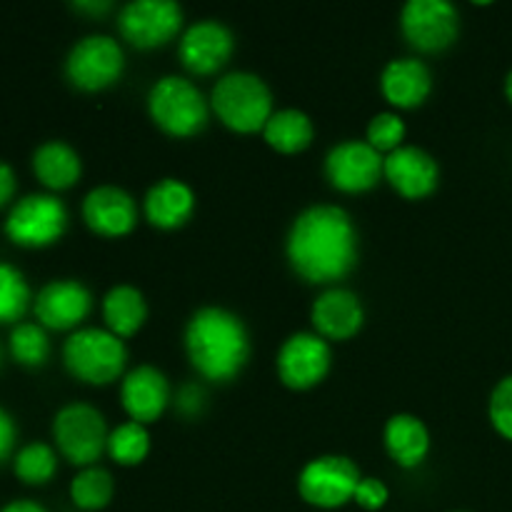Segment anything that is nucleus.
<instances>
[{
    "mask_svg": "<svg viewBox=\"0 0 512 512\" xmlns=\"http://www.w3.org/2000/svg\"><path fill=\"white\" fill-rule=\"evenodd\" d=\"M358 235L350 215L338 205H313L295 218L288 233V260L300 278L333 283L353 270Z\"/></svg>",
    "mask_w": 512,
    "mask_h": 512,
    "instance_id": "nucleus-1",
    "label": "nucleus"
},
{
    "mask_svg": "<svg viewBox=\"0 0 512 512\" xmlns=\"http://www.w3.org/2000/svg\"><path fill=\"white\" fill-rule=\"evenodd\" d=\"M185 350L203 378H235L248 363L250 340L243 320L225 308H200L185 328Z\"/></svg>",
    "mask_w": 512,
    "mask_h": 512,
    "instance_id": "nucleus-2",
    "label": "nucleus"
},
{
    "mask_svg": "<svg viewBox=\"0 0 512 512\" xmlns=\"http://www.w3.org/2000/svg\"><path fill=\"white\" fill-rule=\"evenodd\" d=\"M213 110L228 128L255 133L273 115V95L263 78L245 70L223 75L213 88Z\"/></svg>",
    "mask_w": 512,
    "mask_h": 512,
    "instance_id": "nucleus-3",
    "label": "nucleus"
},
{
    "mask_svg": "<svg viewBox=\"0 0 512 512\" xmlns=\"http://www.w3.org/2000/svg\"><path fill=\"white\" fill-rule=\"evenodd\" d=\"M65 365L75 378L93 385L113 383L125 368L128 350L110 330L83 328L65 340Z\"/></svg>",
    "mask_w": 512,
    "mask_h": 512,
    "instance_id": "nucleus-4",
    "label": "nucleus"
},
{
    "mask_svg": "<svg viewBox=\"0 0 512 512\" xmlns=\"http://www.w3.org/2000/svg\"><path fill=\"white\" fill-rule=\"evenodd\" d=\"M148 108L155 123L175 138L195 135L208 120V103L190 80L165 75L150 88Z\"/></svg>",
    "mask_w": 512,
    "mask_h": 512,
    "instance_id": "nucleus-5",
    "label": "nucleus"
},
{
    "mask_svg": "<svg viewBox=\"0 0 512 512\" xmlns=\"http://www.w3.org/2000/svg\"><path fill=\"white\" fill-rule=\"evenodd\" d=\"M360 470L345 455H323L310 460L298 478V490L305 503L315 508H340L355 498Z\"/></svg>",
    "mask_w": 512,
    "mask_h": 512,
    "instance_id": "nucleus-6",
    "label": "nucleus"
},
{
    "mask_svg": "<svg viewBox=\"0 0 512 512\" xmlns=\"http://www.w3.org/2000/svg\"><path fill=\"white\" fill-rule=\"evenodd\" d=\"M55 440L58 448L70 463L75 465H90L93 460L100 458L105 448H108V428H105V418L85 403L65 405L53 423Z\"/></svg>",
    "mask_w": 512,
    "mask_h": 512,
    "instance_id": "nucleus-7",
    "label": "nucleus"
},
{
    "mask_svg": "<svg viewBox=\"0 0 512 512\" xmlns=\"http://www.w3.org/2000/svg\"><path fill=\"white\" fill-rule=\"evenodd\" d=\"M68 210L53 195H28L18 200L5 220V233L10 240L28 248L50 245L65 233Z\"/></svg>",
    "mask_w": 512,
    "mask_h": 512,
    "instance_id": "nucleus-8",
    "label": "nucleus"
},
{
    "mask_svg": "<svg viewBox=\"0 0 512 512\" xmlns=\"http://www.w3.org/2000/svg\"><path fill=\"white\" fill-rule=\"evenodd\" d=\"M123 48L108 35H88L73 45L65 63L70 83L80 90L108 88L123 73Z\"/></svg>",
    "mask_w": 512,
    "mask_h": 512,
    "instance_id": "nucleus-9",
    "label": "nucleus"
},
{
    "mask_svg": "<svg viewBox=\"0 0 512 512\" xmlns=\"http://www.w3.org/2000/svg\"><path fill=\"white\" fill-rule=\"evenodd\" d=\"M403 33L425 53L448 48L460 28L458 10L448 0H408L400 13Z\"/></svg>",
    "mask_w": 512,
    "mask_h": 512,
    "instance_id": "nucleus-10",
    "label": "nucleus"
},
{
    "mask_svg": "<svg viewBox=\"0 0 512 512\" xmlns=\"http://www.w3.org/2000/svg\"><path fill=\"white\" fill-rule=\"evenodd\" d=\"M183 8L175 0H133L120 10V33L138 48L163 45L178 33Z\"/></svg>",
    "mask_w": 512,
    "mask_h": 512,
    "instance_id": "nucleus-11",
    "label": "nucleus"
},
{
    "mask_svg": "<svg viewBox=\"0 0 512 512\" xmlns=\"http://www.w3.org/2000/svg\"><path fill=\"white\" fill-rule=\"evenodd\" d=\"M330 370V345L320 335L295 333L278 353V375L288 388L308 390Z\"/></svg>",
    "mask_w": 512,
    "mask_h": 512,
    "instance_id": "nucleus-12",
    "label": "nucleus"
},
{
    "mask_svg": "<svg viewBox=\"0 0 512 512\" xmlns=\"http://www.w3.org/2000/svg\"><path fill=\"white\" fill-rule=\"evenodd\" d=\"M385 158L368 140H345L335 145L325 158V173L330 183L345 193H363L378 183Z\"/></svg>",
    "mask_w": 512,
    "mask_h": 512,
    "instance_id": "nucleus-13",
    "label": "nucleus"
},
{
    "mask_svg": "<svg viewBox=\"0 0 512 512\" xmlns=\"http://www.w3.org/2000/svg\"><path fill=\"white\" fill-rule=\"evenodd\" d=\"M233 33L218 20H198L180 38V60L198 75H210L228 63Z\"/></svg>",
    "mask_w": 512,
    "mask_h": 512,
    "instance_id": "nucleus-14",
    "label": "nucleus"
},
{
    "mask_svg": "<svg viewBox=\"0 0 512 512\" xmlns=\"http://www.w3.org/2000/svg\"><path fill=\"white\" fill-rule=\"evenodd\" d=\"M120 400L133 423H153L168 405L170 385L158 368L138 365L125 375L123 385H120Z\"/></svg>",
    "mask_w": 512,
    "mask_h": 512,
    "instance_id": "nucleus-15",
    "label": "nucleus"
},
{
    "mask_svg": "<svg viewBox=\"0 0 512 512\" xmlns=\"http://www.w3.org/2000/svg\"><path fill=\"white\" fill-rule=\"evenodd\" d=\"M385 178L405 198H425L438 185V163L430 153L415 145H400L398 150L388 153L383 165Z\"/></svg>",
    "mask_w": 512,
    "mask_h": 512,
    "instance_id": "nucleus-16",
    "label": "nucleus"
},
{
    "mask_svg": "<svg viewBox=\"0 0 512 512\" xmlns=\"http://www.w3.org/2000/svg\"><path fill=\"white\" fill-rule=\"evenodd\" d=\"M83 218L90 230L105 238H120L130 233L138 220L135 200L115 185H100L83 200Z\"/></svg>",
    "mask_w": 512,
    "mask_h": 512,
    "instance_id": "nucleus-17",
    "label": "nucleus"
},
{
    "mask_svg": "<svg viewBox=\"0 0 512 512\" xmlns=\"http://www.w3.org/2000/svg\"><path fill=\"white\" fill-rule=\"evenodd\" d=\"M90 290L78 280H53L35 300L40 323L55 330H68L90 313Z\"/></svg>",
    "mask_w": 512,
    "mask_h": 512,
    "instance_id": "nucleus-18",
    "label": "nucleus"
},
{
    "mask_svg": "<svg viewBox=\"0 0 512 512\" xmlns=\"http://www.w3.org/2000/svg\"><path fill=\"white\" fill-rule=\"evenodd\" d=\"M313 325L320 335L333 340H345L355 335L363 325V305L350 290H325L313 303Z\"/></svg>",
    "mask_w": 512,
    "mask_h": 512,
    "instance_id": "nucleus-19",
    "label": "nucleus"
},
{
    "mask_svg": "<svg viewBox=\"0 0 512 512\" xmlns=\"http://www.w3.org/2000/svg\"><path fill=\"white\" fill-rule=\"evenodd\" d=\"M430 70L418 58H398L385 65L380 75L383 95L398 108H415L423 103L430 93Z\"/></svg>",
    "mask_w": 512,
    "mask_h": 512,
    "instance_id": "nucleus-20",
    "label": "nucleus"
},
{
    "mask_svg": "<svg viewBox=\"0 0 512 512\" xmlns=\"http://www.w3.org/2000/svg\"><path fill=\"white\" fill-rule=\"evenodd\" d=\"M195 193L188 183L178 178L158 180L145 195V215L155 228H178L193 215Z\"/></svg>",
    "mask_w": 512,
    "mask_h": 512,
    "instance_id": "nucleus-21",
    "label": "nucleus"
},
{
    "mask_svg": "<svg viewBox=\"0 0 512 512\" xmlns=\"http://www.w3.org/2000/svg\"><path fill=\"white\" fill-rule=\"evenodd\" d=\"M385 448H388L390 458L403 468H415L423 463L430 448V435L423 420L415 415L400 413L393 415L385 425Z\"/></svg>",
    "mask_w": 512,
    "mask_h": 512,
    "instance_id": "nucleus-22",
    "label": "nucleus"
},
{
    "mask_svg": "<svg viewBox=\"0 0 512 512\" xmlns=\"http://www.w3.org/2000/svg\"><path fill=\"white\" fill-rule=\"evenodd\" d=\"M148 305H145L143 293L133 285H115L103 298V318L108 330L118 338L138 333L140 325L145 323Z\"/></svg>",
    "mask_w": 512,
    "mask_h": 512,
    "instance_id": "nucleus-23",
    "label": "nucleus"
},
{
    "mask_svg": "<svg viewBox=\"0 0 512 512\" xmlns=\"http://www.w3.org/2000/svg\"><path fill=\"white\" fill-rule=\"evenodd\" d=\"M33 168L40 183L53 190L70 188L80 178V158L63 140H50L40 145L33 155Z\"/></svg>",
    "mask_w": 512,
    "mask_h": 512,
    "instance_id": "nucleus-24",
    "label": "nucleus"
},
{
    "mask_svg": "<svg viewBox=\"0 0 512 512\" xmlns=\"http://www.w3.org/2000/svg\"><path fill=\"white\" fill-rule=\"evenodd\" d=\"M263 135L270 148L280 150V153H298V150L308 148L313 140V123L303 110L285 108L270 115Z\"/></svg>",
    "mask_w": 512,
    "mask_h": 512,
    "instance_id": "nucleus-25",
    "label": "nucleus"
},
{
    "mask_svg": "<svg viewBox=\"0 0 512 512\" xmlns=\"http://www.w3.org/2000/svg\"><path fill=\"white\" fill-rule=\"evenodd\" d=\"M70 498L83 510H100L113 498V478L103 468H88L70 483Z\"/></svg>",
    "mask_w": 512,
    "mask_h": 512,
    "instance_id": "nucleus-26",
    "label": "nucleus"
},
{
    "mask_svg": "<svg viewBox=\"0 0 512 512\" xmlns=\"http://www.w3.org/2000/svg\"><path fill=\"white\" fill-rule=\"evenodd\" d=\"M150 450V435L145 425L123 423L108 435V453L115 463L120 465H138L143 463Z\"/></svg>",
    "mask_w": 512,
    "mask_h": 512,
    "instance_id": "nucleus-27",
    "label": "nucleus"
},
{
    "mask_svg": "<svg viewBox=\"0 0 512 512\" xmlns=\"http://www.w3.org/2000/svg\"><path fill=\"white\" fill-rule=\"evenodd\" d=\"M28 300L30 290L20 270L8 263H0V323L18 320L28 308Z\"/></svg>",
    "mask_w": 512,
    "mask_h": 512,
    "instance_id": "nucleus-28",
    "label": "nucleus"
},
{
    "mask_svg": "<svg viewBox=\"0 0 512 512\" xmlns=\"http://www.w3.org/2000/svg\"><path fill=\"white\" fill-rule=\"evenodd\" d=\"M55 473V453L45 443H33L23 448L15 458V475L28 485L48 483Z\"/></svg>",
    "mask_w": 512,
    "mask_h": 512,
    "instance_id": "nucleus-29",
    "label": "nucleus"
},
{
    "mask_svg": "<svg viewBox=\"0 0 512 512\" xmlns=\"http://www.w3.org/2000/svg\"><path fill=\"white\" fill-rule=\"evenodd\" d=\"M10 350H13V358L23 365H43L45 358L50 353L48 335L43 333V328L33 323H20L18 328L10 335Z\"/></svg>",
    "mask_w": 512,
    "mask_h": 512,
    "instance_id": "nucleus-30",
    "label": "nucleus"
},
{
    "mask_svg": "<svg viewBox=\"0 0 512 512\" xmlns=\"http://www.w3.org/2000/svg\"><path fill=\"white\" fill-rule=\"evenodd\" d=\"M405 138V123L395 113H378L368 125V143L375 150H398Z\"/></svg>",
    "mask_w": 512,
    "mask_h": 512,
    "instance_id": "nucleus-31",
    "label": "nucleus"
},
{
    "mask_svg": "<svg viewBox=\"0 0 512 512\" xmlns=\"http://www.w3.org/2000/svg\"><path fill=\"white\" fill-rule=\"evenodd\" d=\"M490 420L503 438L512 440V375L500 380L490 395Z\"/></svg>",
    "mask_w": 512,
    "mask_h": 512,
    "instance_id": "nucleus-32",
    "label": "nucleus"
},
{
    "mask_svg": "<svg viewBox=\"0 0 512 512\" xmlns=\"http://www.w3.org/2000/svg\"><path fill=\"white\" fill-rule=\"evenodd\" d=\"M355 503L363 510H380L388 500V488L378 478H363L355 490Z\"/></svg>",
    "mask_w": 512,
    "mask_h": 512,
    "instance_id": "nucleus-33",
    "label": "nucleus"
},
{
    "mask_svg": "<svg viewBox=\"0 0 512 512\" xmlns=\"http://www.w3.org/2000/svg\"><path fill=\"white\" fill-rule=\"evenodd\" d=\"M15 443V425L10 420V415L0 408V460L10 453Z\"/></svg>",
    "mask_w": 512,
    "mask_h": 512,
    "instance_id": "nucleus-34",
    "label": "nucleus"
},
{
    "mask_svg": "<svg viewBox=\"0 0 512 512\" xmlns=\"http://www.w3.org/2000/svg\"><path fill=\"white\" fill-rule=\"evenodd\" d=\"M15 190V175L13 170L8 168V165L0 160V205L5 203V200H10V195H13Z\"/></svg>",
    "mask_w": 512,
    "mask_h": 512,
    "instance_id": "nucleus-35",
    "label": "nucleus"
},
{
    "mask_svg": "<svg viewBox=\"0 0 512 512\" xmlns=\"http://www.w3.org/2000/svg\"><path fill=\"white\" fill-rule=\"evenodd\" d=\"M200 400H203V393H200L195 385H188V388H183V393H180V408H183L185 413H195V410L200 408Z\"/></svg>",
    "mask_w": 512,
    "mask_h": 512,
    "instance_id": "nucleus-36",
    "label": "nucleus"
},
{
    "mask_svg": "<svg viewBox=\"0 0 512 512\" xmlns=\"http://www.w3.org/2000/svg\"><path fill=\"white\" fill-rule=\"evenodd\" d=\"M0 512H45V510L40 508L38 503H33V500H15V503L5 505Z\"/></svg>",
    "mask_w": 512,
    "mask_h": 512,
    "instance_id": "nucleus-37",
    "label": "nucleus"
},
{
    "mask_svg": "<svg viewBox=\"0 0 512 512\" xmlns=\"http://www.w3.org/2000/svg\"><path fill=\"white\" fill-rule=\"evenodd\" d=\"M75 8H78V10H93V13H100V10H108L110 3H108V0H100V3H85V0H78V3H75Z\"/></svg>",
    "mask_w": 512,
    "mask_h": 512,
    "instance_id": "nucleus-38",
    "label": "nucleus"
},
{
    "mask_svg": "<svg viewBox=\"0 0 512 512\" xmlns=\"http://www.w3.org/2000/svg\"><path fill=\"white\" fill-rule=\"evenodd\" d=\"M505 93H508V100L512 103V70L508 73V80H505Z\"/></svg>",
    "mask_w": 512,
    "mask_h": 512,
    "instance_id": "nucleus-39",
    "label": "nucleus"
}]
</instances>
